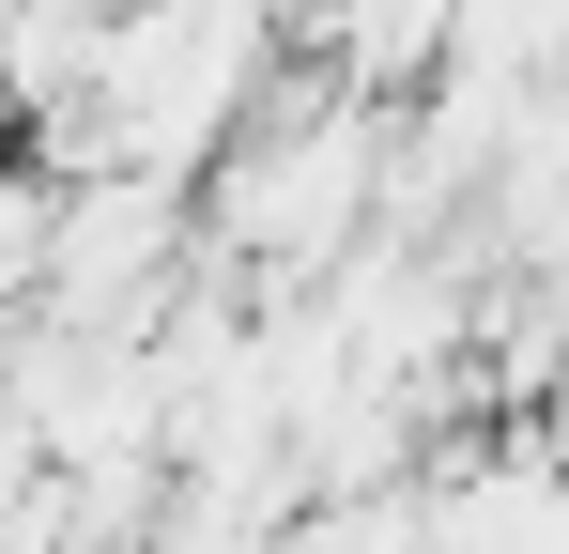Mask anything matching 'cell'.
Instances as JSON below:
<instances>
[{"label":"cell","mask_w":569,"mask_h":554,"mask_svg":"<svg viewBox=\"0 0 569 554\" xmlns=\"http://www.w3.org/2000/svg\"><path fill=\"white\" fill-rule=\"evenodd\" d=\"M47 277H62V185L16 155V170H0V324H31Z\"/></svg>","instance_id":"6da1fadb"}]
</instances>
